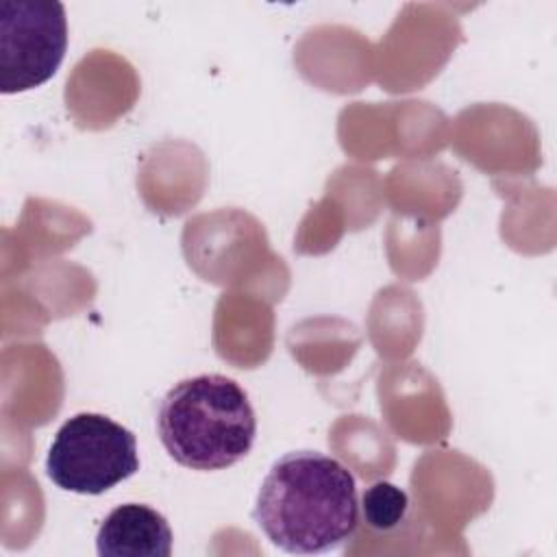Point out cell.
I'll list each match as a JSON object with an SVG mask.
<instances>
[{
	"instance_id": "cell-6",
	"label": "cell",
	"mask_w": 557,
	"mask_h": 557,
	"mask_svg": "<svg viewBox=\"0 0 557 557\" xmlns=\"http://www.w3.org/2000/svg\"><path fill=\"white\" fill-rule=\"evenodd\" d=\"M407 509H409L407 492L389 481L372 483L370 487L363 490L359 500V511L363 516V522L379 533H389L398 529L407 516Z\"/></svg>"
},
{
	"instance_id": "cell-4",
	"label": "cell",
	"mask_w": 557,
	"mask_h": 557,
	"mask_svg": "<svg viewBox=\"0 0 557 557\" xmlns=\"http://www.w3.org/2000/svg\"><path fill=\"white\" fill-rule=\"evenodd\" d=\"M67 48L65 7L54 0L0 2V91L22 94L50 81Z\"/></svg>"
},
{
	"instance_id": "cell-1",
	"label": "cell",
	"mask_w": 557,
	"mask_h": 557,
	"mask_svg": "<svg viewBox=\"0 0 557 557\" xmlns=\"http://www.w3.org/2000/svg\"><path fill=\"white\" fill-rule=\"evenodd\" d=\"M252 518L263 535L292 555L329 553L346 544L359 524L352 472L318 450H294L265 474Z\"/></svg>"
},
{
	"instance_id": "cell-2",
	"label": "cell",
	"mask_w": 557,
	"mask_h": 557,
	"mask_svg": "<svg viewBox=\"0 0 557 557\" xmlns=\"http://www.w3.org/2000/svg\"><path fill=\"white\" fill-rule=\"evenodd\" d=\"M157 431L168 455L191 470H224L255 442L257 418L246 389L224 374H198L165 392Z\"/></svg>"
},
{
	"instance_id": "cell-3",
	"label": "cell",
	"mask_w": 557,
	"mask_h": 557,
	"mask_svg": "<svg viewBox=\"0 0 557 557\" xmlns=\"http://www.w3.org/2000/svg\"><path fill=\"white\" fill-rule=\"evenodd\" d=\"M139 470L135 435L102 413H76L57 431L46 472L50 481L76 494H102Z\"/></svg>"
},
{
	"instance_id": "cell-5",
	"label": "cell",
	"mask_w": 557,
	"mask_h": 557,
	"mask_svg": "<svg viewBox=\"0 0 557 557\" xmlns=\"http://www.w3.org/2000/svg\"><path fill=\"white\" fill-rule=\"evenodd\" d=\"M172 529L152 507L126 503L109 511L96 533L100 557H170Z\"/></svg>"
}]
</instances>
